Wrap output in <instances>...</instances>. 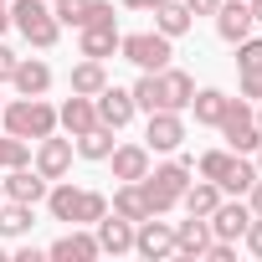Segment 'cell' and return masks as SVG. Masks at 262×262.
I'll list each match as a JSON object with an SVG mask.
<instances>
[{"label":"cell","mask_w":262,"mask_h":262,"mask_svg":"<svg viewBox=\"0 0 262 262\" xmlns=\"http://www.w3.org/2000/svg\"><path fill=\"white\" fill-rule=\"evenodd\" d=\"M47 211H52V221L77 226V216H82V190L67 185V180H52V185H47Z\"/></svg>","instance_id":"16"},{"label":"cell","mask_w":262,"mask_h":262,"mask_svg":"<svg viewBox=\"0 0 262 262\" xmlns=\"http://www.w3.org/2000/svg\"><path fill=\"white\" fill-rule=\"evenodd\" d=\"M16 165H31V139L0 134V175H6V170H16Z\"/></svg>","instance_id":"32"},{"label":"cell","mask_w":262,"mask_h":262,"mask_svg":"<svg viewBox=\"0 0 262 262\" xmlns=\"http://www.w3.org/2000/svg\"><path fill=\"white\" fill-rule=\"evenodd\" d=\"M6 26H11V6L0 0V36H6Z\"/></svg>","instance_id":"43"},{"label":"cell","mask_w":262,"mask_h":262,"mask_svg":"<svg viewBox=\"0 0 262 262\" xmlns=\"http://www.w3.org/2000/svg\"><path fill=\"white\" fill-rule=\"evenodd\" d=\"M226 165H231V149H211V155H201V160H195L201 180H221V175H226Z\"/></svg>","instance_id":"33"},{"label":"cell","mask_w":262,"mask_h":262,"mask_svg":"<svg viewBox=\"0 0 262 262\" xmlns=\"http://www.w3.org/2000/svg\"><path fill=\"white\" fill-rule=\"evenodd\" d=\"M242 98H257V103H262V67L242 72Z\"/></svg>","instance_id":"37"},{"label":"cell","mask_w":262,"mask_h":262,"mask_svg":"<svg viewBox=\"0 0 262 262\" xmlns=\"http://www.w3.org/2000/svg\"><path fill=\"white\" fill-rule=\"evenodd\" d=\"M108 165H113V180H144L149 175V149L144 144H113Z\"/></svg>","instance_id":"18"},{"label":"cell","mask_w":262,"mask_h":262,"mask_svg":"<svg viewBox=\"0 0 262 262\" xmlns=\"http://www.w3.org/2000/svg\"><path fill=\"white\" fill-rule=\"evenodd\" d=\"M118 6H123V11H155L160 0H118Z\"/></svg>","instance_id":"42"},{"label":"cell","mask_w":262,"mask_h":262,"mask_svg":"<svg viewBox=\"0 0 262 262\" xmlns=\"http://www.w3.org/2000/svg\"><path fill=\"white\" fill-rule=\"evenodd\" d=\"M98 216H108V195H103V190H82V216H77V226H93Z\"/></svg>","instance_id":"34"},{"label":"cell","mask_w":262,"mask_h":262,"mask_svg":"<svg viewBox=\"0 0 262 262\" xmlns=\"http://www.w3.org/2000/svg\"><path fill=\"white\" fill-rule=\"evenodd\" d=\"M216 128L226 134V149L231 155H257V144H262V128H257V118H252V108L242 98H231V108H226V118Z\"/></svg>","instance_id":"5"},{"label":"cell","mask_w":262,"mask_h":262,"mask_svg":"<svg viewBox=\"0 0 262 262\" xmlns=\"http://www.w3.org/2000/svg\"><path fill=\"white\" fill-rule=\"evenodd\" d=\"M0 201H6V190H0Z\"/></svg>","instance_id":"48"},{"label":"cell","mask_w":262,"mask_h":262,"mask_svg":"<svg viewBox=\"0 0 262 262\" xmlns=\"http://www.w3.org/2000/svg\"><path fill=\"white\" fill-rule=\"evenodd\" d=\"M11 26H16L36 52H52L57 36H62V21L52 16V0H16V6H11Z\"/></svg>","instance_id":"3"},{"label":"cell","mask_w":262,"mask_h":262,"mask_svg":"<svg viewBox=\"0 0 262 262\" xmlns=\"http://www.w3.org/2000/svg\"><path fill=\"white\" fill-rule=\"evenodd\" d=\"M47 257H57V262H93V257H103V252H98V236L67 231V236H57V242L47 247Z\"/></svg>","instance_id":"21"},{"label":"cell","mask_w":262,"mask_h":262,"mask_svg":"<svg viewBox=\"0 0 262 262\" xmlns=\"http://www.w3.org/2000/svg\"><path fill=\"white\" fill-rule=\"evenodd\" d=\"M247 247H252V257H262V216H252V226H247V236H242Z\"/></svg>","instance_id":"38"},{"label":"cell","mask_w":262,"mask_h":262,"mask_svg":"<svg viewBox=\"0 0 262 262\" xmlns=\"http://www.w3.org/2000/svg\"><path fill=\"white\" fill-rule=\"evenodd\" d=\"M52 16H57L62 26H72V31H82V26L93 21V0H52Z\"/></svg>","instance_id":"31"},{"label":"cell","mask_w":262,"mask_h":262,"mask_svg":"<svg viewBox=\"0 0 262 262\" xmlns=\"http://www.w3.org/2000/svg\"><path fill=\"white\" fill-rule=\"evenodd\" d=\"M247 6H252V21L262 26V0H247Z\"/></svg>","instance_id":"44"},{"label":"cell","mask_w":262,"mask_h":262,"mask_svg":"<svg viewBox=\"0 0 262 262\" xmlns=\"http://www.w3.org/2000/svg\"><path fill=\"white\" fill-rule=\"evenodd\" d=\"M252 118H257V128H262V108H257V113H252Z\"/></svg>","instance_id":"46"},{"label":"cell","mask_w":262,"mask_h":262,"mask_svg":"<svg viewBox=\"0 0 262 262\" xmlns=\"http://www.w3.org/2000/svg\"><path fill=\"white\" fill-rule=\"evenodd\" d=\"M67 82H72V93H82V98H98V93L108 88V67H103L98 57H82V62L72 67V77H67Z\"/></svg>","instance_id":"25"},{"label":"cell","mask_w":262,"mask_h":262,"mask_svg":"<svg viewBox=\"0 0 262 262\" xmlns=\"http://www.w3.org/2000/svg\"><path fill=\"white\" fill-rule=\"evenodd\" d=\"M11 82H16L21 98H47V88H52V67H47L41 57H16Z\"/></svg>","instance_id":"14"},{"label":"cell","mask_w":262,"mask_h":262,"mask_svg":"<svg viewBox=\"0 0 262 262\" xmlns=\"http://www.w3.org/2000/svg\"><path fill=\"white\" fill-rule=\"evenodd\" d=\"M93 236H98V252H113V257L134 252V221H123V216H113V211L93 221Z\"/></svg>","instance_id":"12"},{"label":"cell","mask_w":262,"mask_h":262,"mask_svg":"<svg viewBox=\"0 0 262 262\" xmlns=\"http://www.w3.org/2000/svg\"><path fill=\"white\" fill-rule=\"evenodd\" d=\"M190 185V160H170V165H155L144 180H139V190H144V201H149V211L155 216H170L175 206H180V190Z\"/></svg>","instance_id":"2"},{"label":"cell","mask_w":262,"mask_h":262,"mask_svg":"<svg viewBox=\"0 0 262 262\" xmlns=\"http://www.w3.org/2000/svg\"><path fill=\"white\" fill-rule=\"evenodd\" d=\"M252 180H257V165H252V160H242V155H231V165H226V175H221L216 185H221L226 195H247V185H252Z\"/></svg>","instance_id":"30"},{"label":"cell","mask_w":262,"mask_h":262,"mask_svg":"<svg viewBox=\"0 0 262 262\" xmlns=\"http://www.w3.org/2000/svg\"><path fill=\"white\" fill-rule=\"evenodd\" d=\"M93 108H98V123H103V128H113V134H118V128L134 118V113H139V108H134V93H128V88H113V82L93 98Z\"/></svg>","instance_id":"11"},{"label":"cell","mask_w":262,"mask_h":262,"mask_svg":"<svg viewBox=\"0 0 262 262\" xmlns=\"http://www.w3.org/2000/svg\"><path fill=\"white\" fill-rule=\"evenodd\" d=\"M134 252H139V257H149V262L170 257V252H175V226H170V221H160V216H144V221L134 226Z\"/></svg>","instance_id":"10"},{"label":"cell","mask_w":262,"mask_h":262,"mask_svg":"<svg viewBox=\"0 0 262 262\" xmlns=\"http://www.w3.org/2000/svg\"><path fill=\"white\" fill-rule=\"evenodd\" d=\"M216 6H221V0H185L190 16H216Z\"/></svg>","instance_id":"41"},{"label":"cell","mask_w":262,"mask_h":262,"mask_svg":"<svg viewBox=\"0 0 262 262\" xmlns=\"http://www.w3.org/2000/svg\"><path fill=\"white\" fill-rule=\"evenodd\" d=\"M72 139H57V134H47V139H36V149H31V165L47 175V180H67V170H72Z\"/></svg>","instance_id":"8"},{"label":"cell","mask_w":262,"mask_h":262,"mask_svg":"<svg viewBox=\"0 0 262 262\" xmlns=\"http://www.w3.org/2000/svg\"><path fill=\"white\" fill-rule=\"evenodd\" d=\"M252 6H247V0H221V6H216V36L221 41H242V36H252Z\"/></svg>","instance_id":"13"},{"label":"cell","mask_w":262,"mask_h":262,"mask_svg":"<svg viewBox=\"0 0 262 262\" xmlns=\"http://www.w3.org/2000/svg\"><path fill=\"white\" fill-rule=\"evenodd\" d=\"M0 108H6V98H0Z\"/></svg>","instance_id":"49"},{"label":"cell","mask_w":262,"mask_h":262,"mask_svg":"<svg viewBox=\"0 0 262 262\" xmlns=\"http://www.w3.org/2000/svg\"><path fill=\"white\" fill-rule=\"evenodd\" d=\"M160 88H165V108H175V113H185L190 98H195V77L180 72V67H165L160 72Z\"/></svg>","instance_id":"23"},{"label":"cell","mask_w":262,"mask_h":262,"mask_svg":"<svg viewBox=\"0 0 262 262\" xmlns=\"http://www.w3.org/2000/svg\"><path fill=\"white\" fill-rule=\"evenodd\" d=\"M77 52L82 57H113L118 52V21H98V26H82L77 31Z\"/></svg>","instance_id":"15"},{"label":"cell","mask_w":262,"mask_h":262,"mask_svg":"<svg viewBox=\"0 0 262 262\" xmlns=\"http://www.w3.org/2000/svg\"><path fill=\"white\" fill-rule=\"evenodd\" d=\"M185 144V118L175 113V108H155L149 113V123H144V149L155 155H170V149H180Z\"/></svg>","instance_id":"6"},{"label":"cell","mask_w":262,"mask_h":262,"mask_svg":"<svg viewBox=\"0 0 262 262\" xmlns=\"http://www.w3.org/2000/svg\"><path fill=\"white\" fill-rule=\"evenodd\" d=\"M118 52L134 62L139 72H165L170 57H175V41L160 36V31H134V36H118Z\"/></svg>","instance_id":"4"},{"label":"cell","mask_w":262,"mask_h":262,"mask_svg":"<svg viewBox=\"0 0 262 262\" xmlns=\"http://www.w3.org/2000/svg\"><path fill=\"white\" fill-rule=\"evenodd\" d=\"M47 175L36 170V165H16V170H6V180H0V190H6V201H26V206H41L47 201Z\"/></svg>","instance_id":"7"},{"label":"cell","mask_w":262,"mask_h":262,"mask_svg":"<svg viewBox=\"0 0 262 262\" xmlns=\"http://www.w3.org/2000/svg\"><path fill=\"white\" fill-rule=\"evenodd\" d=\"M226 108H231V98H226L221 88H195V98H190V113H195V123H206V128H216V123L226 118Z\"/></svg>","instance_id":"24"},{"label":"cell","mask_w":262,"mask_h":262,"mask_svg":"<svg viewBox=\"0 0 262 262\" xmlns=\"http://www.w3.org/2000/svg\"><path fill=\"white\" fill-rule=\"evenodd\" d=\"M31 211L26 201H0V236H26L31 231Z\"/></svg>","instance_id":"28"},{"label":"cell","mask_w":262,"mask_h":262,"mask_svg":"<svg viewBox=\"0 0 262 262\" xmlns=\"http://www.w3.org/2000/svg\"><path fill=\"white\" fill-rule=\"evenodd\" d=\"M134 93V108L139 113H155V108H165V88H160V72H139V82L128 88Z\"/></svg>","instance_id":"29"},{"label":"cell","mask_w":262,"mask_h":262,"mask_svg":"<svg viewBox=\"0 0 262 262\" xmlns=\"http://www.w3.org/2000/svg\"><path fill=\"white\" fill-rule=\"evenodd\" d=\"M0 262H6V247H0Z\"/></svg>","instance_id":"47"},{"label":"cell","mask_w":262,"mask_h":262,"mask_svg":"<svg viewBox=\"0 0 262 262\" xmlns=\"http://www.w3.org/2000/svg\"><path fill=\"white\" fill-rule=\"evenodd\" d=\"M247 206H252V216H262V175L247 185Z\"/></svg>","instance_id":"40"},{"label":"cell","mask_w":262,"mask_h":262,"mask_svg":"<svg viewBox=\"0 0 262 262\" xmlns=\"http://www.w3.org/2000/svg\"><path fill=\"white\" fill-rule=\"evenodd\" d=\"M180 206H185V216H211L221 206V185L216 180H195V185L180 190Z\"/></svg>","instance_id":"26"},{"label":"cell","mask_w":262,"mask_h":262,"mask_svg":"<svg viewBox=\"0 0 262 262\" xmlns=\"http://www.w3.org/2000/svg\"><path fill=\"white\" fill-rule=\"evenodd\" d=\"M0 123H6V134L36 144V139L57 134V108H52L47 98H11L6 108H0Z\"/></svg>","instance_id":"1"},{"label":"cell","mask_w":262,"mask_h":262,"mask_svg":"<svg viewBox=\"0 0 262 262\" xmlns=\"http://www.w3.org/2000/svg\"><path fill=\"white\" fill-rule=\"evenodd\" d=\"M206 257H211V262H236V242H216V236H211Z\"/></svg>","instance_id":"36"},{"label":"cell","mask_w":262,"mask_h":262,"mask_svg":"<svg viewBox=\"0 0 262 262\" xmlns=\"http://www.w3.org/2000/svg\"><path fill=\"white\" fill-rule=\"evenodd\" d=\"M257 175H262V144H257Z\"/></svg>","instance_id":"45"},{"label":"cell","mask_w":262,"mask_h":262,"mask_svg":"<svg viewBox=\"0 0 262 262\" xmlns=\"http://www.w3.org/2000/svg\"><path fill=\"white\" fill-rule=\"evenodd\" d=\"M206 247H211V221L206 216L175 221V252L180 257H206Z\"/></svg>","instance_id":"20"},{"label":"cell","mask_w":262,"mask_h":262,"mask_svg":"<svg viewBox=\"0 0 262 262\" xmlns=\"http://www.w3.org/2000/svg\"><path fill=\"white\" fill-rule=\"evenodd\" d=\"M11 72H16V52L0 41V82H11Z\"/></svg>","instance_id":"39"},{"label":"cell","mask_w":262,"mask_h":262,"mask_svg":"<svg viewBox=\"0 0 262 262\" xmlns=\"http://www.w3.org/2000/svg\"><path fill=\"white\" fill-rule=\"evenodd\" d=\"M206 221H211V236H216V242H242L247 226H252V206L236 195V201H221Z\"/></svg>","instance_id":"9"},{"label":"cell","mask_w":262,"mask_h":262,"mask_svg":"<svg viewBox=\"0 0 262 262\" xmlns=\"http://www.w3.org/2000/svg\"><path fill=\"white\" fill-rule=\"evenodd\" d=\"M72 149H77L82 160H108V155H113V128L93 123L88 134H77V139H72Z\"/></svg>","instance_id":"27"},{"label":"cell","mask_w":262,"mask_h":262,"mask_svg":"<svg viewBox=\"0 0 262 262\" xmlns=\"http://www.w3.org/2000/svg\"><path fill=\"white\" fill-rule=\"evenodd\" d=\"M93 123H98V108H93V98H82V93H72V98L57 108V128H67L72 139H77V134H88Z\"/></svg>","instance_id":"19"},{"label":"cell","mask_w":262,"mask_h":262,"mask_svg":"<svg viewBox=\"0 0 262 262\" xmlns=\"http://www.w3.org/2000/svg\"><path fill=\"white\" fill-rule=\"evenodd\" d=\"M236 67H242V72L262 67V41H257V36H242V41H236Z\"/></svg>","instance_id":"35"},{"label":"cell","mask_w":262,"mask_h":262,"mask_svg":"<svg viewBox=\"0 0 262 262\" xmlns=\"http://www.w3.org/2000/svg\"><path fill=\"white\" fill-rule=\"evenodd\" d=\"M108 211L113 216H123V221H144V216H155L149 211V201H144V190H139V180H118V190H113V201H108Z\"/></svg>","instance_id":"17"},{"label":"cell","mask_w":262,"mask_h":262,"mask_svg":"<svg viewBox=\"0 0 262 262\" xmlns=\"http://www.w3.org/2000/svg\"><path fill=\"white\" fill-rule=\"evenodd\" d=\"M190 26H195V16L185 11V0H160V6H155V31H160V36L175 41V36H185Z\"/></svg>","instance_id":"22"}]
</instances>
